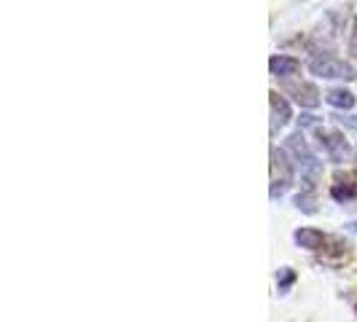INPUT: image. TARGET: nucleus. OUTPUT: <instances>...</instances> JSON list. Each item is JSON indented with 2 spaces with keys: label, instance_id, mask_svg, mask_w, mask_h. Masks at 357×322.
Segmentation results:
<instances>
[{
  "label": "nucleus",
  "instance_id": "nucleus-13",
  "mask_svg": "<svg viewBox=\"0 0 357 322\" xmlns=\"http://www.w3.org/2000/svg\"><path fill=\"white\" fill-rule=\"evenodd\" d=\"M349 49L357 56V19H355V30H352V40H349Z\"/></svg>",
  "mask_w": 357,
  "mask_h": 322
},
{
  "label": "nucleus",
  "instance_id": "nucleus-12",
  "mask_svg": "<svg viewBox=\"0 0 357 322\" xmlns=\"http://www.w3.org/2000/svg\"><path fill=\"white\" fill-rule=\"evenodd\" d=\"M296 282V271L293 268H280V274H277V287H280V293H287L290 285Z\"/></svg>",
  "mask_w": 357,
  "mask_h": 322
},
{
  "label": "nucleus",
  "instance_id": "nucleus-7",
  "mask_svg": "<svg viewBox=\"0 0 357 322\" xmlns=\"http://www.w3.org/2000/svg\"><path fill=\"white\" fill-rule=\"evenodd\" d=\"M268 102H271V135H274L280 126H285L293 118V110H290V102L285 97H280V91H271Z\"/></svg>",
  "mask_w": 357,
  "mask_h": 322
},
{
  "label": "nucleus",
  "instance_id": "nucleus-14",
  "mask_svg": "<svg viewBox=\"0 0 357 322\" xmlns=\"http://www.w3.org/2000/svg\"><path fill=\"white\" fill-rule=\"evenodd\" d=\"M349 229H352V231H357V223H349Z\"/></svg>",
  "mask_w": 357,
  "mask_h": 322
},
{
  "label": "nucleus",
  "instance_id": "nucleus-2",
  "mask_svg": "<svg viewBox=\"0 0 357 322\" xmlns=\"http://www.w3.org/2000/svg\"><path fill=\"white\" fill-rule=\"evenodd\" d=\"M296 180V164L285 148H271V199H280Z\"/></svg>",
  "mask_w": 357,
  "mask_h": 322
},
{
  "label": "nucleus",
  "instance_id": "nucleus-5",
  "mask_svg": "<svg viewBox=\"0 0 357 322\" xmlns=\"http://www.w3.org/2000/svg\"><path fill=\"white\" fill-rule=\"evenodd\" d=\"M282 89L304 110H314V107L320 105V89L314 84H309V81H285Z\"/></svg>",
  "mask_w": 357,
  "mask_h": 322
},
{
  "label": "nucleus",
  "instance_id": "nucleus-3",
  "mask_svg": "<svg viewBox=\"0 0 357 322\" xmlns=\"http://www.w3.org/2000/svg\"><path fill=\"white\" fill-rule=\"evenodd\" d=\"M306 68L312 70V75H317V78H339V81H355L357 78V70L349 62H344L339 56H331V54L312 56Z\"/></svg>",
  "mask_w": 357,
  "mask_h": 322
},
{
  "label": "nucleus",
  "instance_id": "nucleus-4",
  "mask_svg": "<svg viewBox=\"0 0 357 322\" xmlns=\"http://www.w3.org/2000/svg\"><path fill=\"white\" fill-rule=\"evenodd\" d=\"M314 137H317V145L325 151V156L333 161V164H344L352 156V148L347 143V135L341 129H322L317 126L314 129Z\"/></svg>",
  "mask_w": 357,
  "mask_h": 322
},
{
  "label": "nucleus",
  "instance_id": "nucleus-9",
  "mask_svg": "<svg viewBox=\"0 0 357 322\" xmlns=\"http://www.w3.org/2000/svg\"><path fill=\"white\" fill-rule=\"evenodd\" d=\"M328 233L317 231V229H298V231L293 233V242L298 245V247H304V250H325V245H328Z\"/></svg>",
  "mask_w": 357,
  "mask_h": 322
},
{
  "label": "nucleus",
  "instance_id": "nucleus-8",
  "mask_svg": "<svg viewBox=\"0 0 357 322\" xmlns=\"http://www.w3.org/2000/svg\"><path fill=\"white\" fill-rule=\"evenodd\" d=\"M268 70H271L274 78L287 81L290 75H296V72L301 70V62H298L296 56H287V54H274V56L268 59Z\"/></svg>",
  "mask_w": 357,
  "mask_h": 322
},
{
  "label": "nucleus",
  "instance_id": "nucleus-15",
  "mask_svg": "<svg viewBox=\"0 0 357 322\" xmlns=\"http://www.w3.org/2000/svg\"><path fill=\"white\" fill-rule=\"evenodd\" d=\"M355 156H357V148H355Z\"/></svg>",
  "mask_w": 357,
  "mask_h": 322
},
{
  "label": "nucleus",
  "instance_id": "nucleus-6",
  "mask_svg": "<svg viewBox=\"0 0 357 322\" xmlns=\"http://www.w3.org/2000/svg\"><path fill=\"white\" fill-rule=\"evenodd\" d=\"M331 197L336 201H352L357 199V169H344L333 175L331 183Z\"/></svg>",
  "mask_w": 357,
  "mask_h": 322
},
{
  "label": "nucleus",
  "instance_id": "nucleus-10",
  "mask_svg": "<svg viewBox=\"0 0 357 322\" xmlns=\"http://www.w3.org/2000/svg\"><path fill=\"white\" fill-rule=\"evenodd\" d=\"M325 100H328V105L339 107V110H352L357 105V97L349 89H344V86L328 89L325 91Z\"/></svg>",
  "mask_w": 357,
  "mask_h": 322
},
{
  "label": "nucleus",
  "instance_id": "nucleus-11",
  "mask_svg": "<svg viewBox=\"0 0 357 322\" xmlns=\"http://www.w3.org/2000/svg\"><path fill=\"white\" fill-rule=\"evenodd\" d=\"M296 207L304 210V213H314V188H304L298 197H296Z\"/></svg>",
  "mask_w": 357,
  "mask_h": 322
},
{
  "label": "nucleus",
  "instance_id": "nucleus-1",
  "mask_svg": "<svg viewBox=\"0 0 357 322\" xmlns=\"http://www.w3.org/2000/svg\"><path fill=\"white\" fill-rule=\"evenodd\" d=\"M287 156L296 164V172H301V180L306 183V188H314L317 180L322 175V161L314 156V151L306 143L304 132H293L285 143Z\"/></svg>",
  "mask_w": 357,
  "mask_h": 322
}]
</instances>
